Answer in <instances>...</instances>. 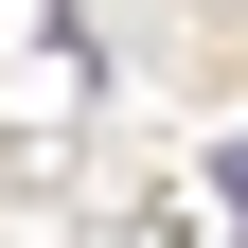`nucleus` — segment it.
<instances>
[{
    "label": "nucleus",
    "mask_w": 248,
    "mask_h": 248,
    "mask_svg": "<svg viewBox=\"0 0 248 248\" xmlns=\"http://www.w3.org/2000/svg\"><path fill=\"white\" fill-rule=\"evenodd\" d=\"M213 177H231V195H248V142H231V160H213Z\"/></svg>",
    "instance_id": "nucleus-1"
}]
</instances>
